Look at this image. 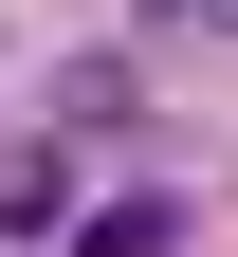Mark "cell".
I'll use <instances>...</instances> for the list:
<instances>
[{"mask_svg": "<svg viewBox=\"0 0 238 257\" xmlns=\"http://www.w3.org/2000/svg\"><path fill=\"white\" fill-rule=\"evenodd\" d=\"M183 19H201V37H238V0H183Z\"/></svg>", "mask_w": 238, "mask_h": 257, "instance_id": "obj_1", "label": "cell"}]
</instances>
